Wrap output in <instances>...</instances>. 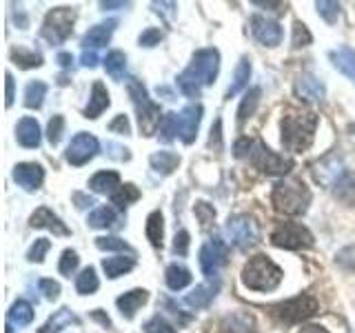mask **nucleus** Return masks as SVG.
<instances>
[{
	"label": "nucleus",
	"mask_w": 355,
	"mask_h": 333,
	"mask_svg": "<svg viewBox=\"0 0 355 333\" xmlns=\"http://www.w3.org/2000/svg\"><path fill=\"white\" fill-rule=\"evenodd\" d=\"M227 255H229V247L222 238H211L200 247V255H198L200 269H202V273L209 280L218 278V269L227 262Z\"/></svg>",
	"instance_id": "nucleus-11"
},
{
	"label": "nucleus",
	"mask_w": 355,
	"mask_h": 333,
	"mask_svg": "<svg viewBox=\"0 0 355 333\" xmlns=\"http://www.w3.org/2000/svg\"><path fill=\"white\" fill-rule=\"evenodd\" d=\"M92 316H94V318H96L98 322H103V325H105V327H109V325H111V320H109L107 316H103V314H100V309H96V311H94V314H92Z\"/></svg>",
	"instance_id": "nucleus-62"
},
{
	"label": "nucleus",
	"mask_w": 355,
	"mask_h": 333,
	"mask_svg": "<svg viewBox=\"0 0 355 333\" xmlns=\"http://www.w3.org/2000/svg\"><path fill=\"white\" fill-rule=\"evenodd\" d=\"M55 60H58L60 67H64V69H67V67H71L73 56H71V53H58V58H55Z\"/></svg>",
	"instance_id": "nucleus-60"
},
{
	"label": "nucleus",
	"mask_w": 355,
	"mask_h": 333,
	"mask_svg": "<svg viewBox=\"0 0 355 333\" xmlns=\"http://www.w3.org/2000/svg\"><path fill=\"white\" fill-rule=\"evenodd\" d=\"M249 78H251V60L249 58H240V62L236 67V74H233V83L227 89V98L238 96L242 89L249 85Z\"/></svg>",
	"instance_id": "nucleus-30"
},
{
	"label": "nucleus",
	"mask_w": 355,
	"mask_h": 333,
	"mask_svg": "<svg viewBox=\"0 0 355 333\" xmlns=\"http://www.w3.org/2000/svg\"><path fill=\"white\" fill-rule=\"evenodd\" d=\"M7 333H14V329H11V325H7Z\"/></svg>",
	"instance_id": "nucleus-64"
},
{
	"label": "nucleus",
	"mask_w": 355,
	"mask_h": 333,
	"mask_svg": "<svg viewBox=\"0 0 355 333\" xmlns=\"http://www.w3.org/2000/svg\"><path fill=\"white\" fill-rule=\"evenodd\" d=\"M140 198V191H138V187L136 185H122L118 191L111 196V203H114L116 207H120V209H125V207H129L131 203H136V200Z\"/></svg>",
	"instance_id": "nucleus-39"
},
{
	"label": "nucleus",
	"mask_w": 355,
	"mask_h": 333,
	"mask_svg": "<svg viewBox=\"0 0 355 333\" xmlns=\"http://www.w3.org/2000/svg\"><path fill=\"white\" fill-rule=\"evenodd\" d=\"M222 329L227 333H253L255 322H253V316H249V314H233V316L225 318Z\"/></svg>",
	"instance_id": "nucleus-31"
},
{
	"label": "nucleus",
	"mask_w": 355,
	"mask_h": 333,
	"mask_svg": "<svg viewBox=\"0 0 355 333\" xmlns=\"http://www.w3.org/2000/svg\"><path fill=\"white\" fill-rule=\"evenodd\" d=\"M300 333H329L324 327H318V325H309V327H302Z\"/></svg>",
	"instance_id": "nucleus-61"
},
{
	"label": "nucleus",
	"mask_w": 355,
	"mask_h": 333,
	"mask_svg": "<svg viewBox=\"0 0 355 333\" xmlns=\"http://www.w3.org/2000/svg\"><path fill=\"white\" fill-rule=\"evenodd\" d=\"M196 216L200 218V222H202V227L207 229V227H209V222H214L216 211H214V207H209L207 203H198V205H196Z\"/></svg>",
	"instance_id": "nucleus-52"
},
{
	"label": "nucleus",
	"mask_w": 355,
	"mask_h": 333,
	"mask_svg": "<svg viewBox=\"0 0 355 333\" xmlns=\"http://www.w3.org/2000/svg\"><path fill=\"white\" fill-rule=\"evenodd\" d=\"M151 169H155L160 176H169L178 169V164H180V155L173 153V151H155L151 158Z\"/></svg>",
	"instance_id": "nucleus-26"
},
{
	"label": "nucleus",
	"mask_w": 355,
	"mask_h": 333,
	"mask_svg": "<svg viewBox=\"0 0 355 333\" xmlns=\"http://www.w3.org/2000/svg\"><path fill=\"white\" fill-rule=\"evenodd\" d=\"M295 94L300 96V100H306V103H320V100H324V85L315 76L302 74L295 83Z\"/></svg>",
	"instance_id": "nucleus-18"
},
{
	"label": "nucleus",
	"mask_w": 355,
	"mask_h": 333,
	"mask_svg": "<svg viewBox=\"0 0 355 333\" xmlns=\"http://www.w3.org/2000/svg\"><path fill=\"white\" fill-rule=\"evenodd\" d=\"M336 264L342 266L344 271H355V244L344 247L342 251L336 253Z\"/></svg>",
	"instance_id": "nucleus-44"
},
{
	"label": "nucleus",
	"mask_w": 355,
	"mask_h": 333,
	"mask_svg": "<svg viewBox=\"0 0 355 333\" xmlns=\"http://www.w3.org/2000/svg\"><path fill=\"white\" fill-rule=\"evenodd\" d=\"M14 180L27 191H36L44 180V169L38 162H20L14 166Z\"/></svg>",
	"instance_id": "nucleus-15"
},
{
	"label": "nucleus",
	"mask_w": 355,
	"mask_h": 333,
	"mask_svg": "<svg viewBox=\"0 0 355 333\" xmlns=\"http://www.w3.org/2000/svg\"><path fill=\"white\" fill-rule=\"evenodd\" d=\"M233 155L236 158H247L255 169L269 176H286L293 169V160L277 155L271 151L262 140H251V138H240L233 144Z\"/></svg>",
	"instance_id": "nucleus-2"
},
{
	"label": "nucleus",
	"mask_w": 355,
	"mask_h": 333,
	"mask_svg": "<svg viewBox=\"0 0 355 333\" xmlns=\"http://www.w3.org/2000/svg\"><path fill=\"white\" fill-rule=\"evenodd\" d=\"M51 249V242L47 240V238H40V240H36L31 244V249H29V253H27V258L31 260V262H42L44 260V255H47V251Z\"/></svg>",
	"instance_id": "nucleus-46"
},
{
	"label": "nucleus",
	"mask_w": 355,
	"mask_h": 333,
	"mask_svg": "<svg viewBox=\"0 0 355 333\" xmlns=\"http://www.w3.org/2000/svg\"><path fill=\"white\" fill-rule=\"evenodd\" d=\"M251 33L255 40L266 44V47H277L282 42V27L280 22L273 18H266L262 14H255L251 18Z\"/></svg>",
	"instance_id": "nucleus-13"
},
{
	"label": "nucleus",
	"mask_w": 355,
	"mask_h": 333,
	"mask_svg": "<svg viewBox=\"0 0 355 333\" xmlns=\"http://www.w3.org/2000/svg\"><path fill=\"white\" fill-rule=\"evenodd\" d=\"M78 262H80V258H78V253L71 251V249H67L62 251V258H60V264H58V271L62 275H71L76 269H78Z\"/></svg>",
	"instance_id": "nucleus-45"
},
{
	"label": "nucleus",
	"mask_w": 355,
	"mask_h": 333,
	"mask_svg": "<svg viewBox=\"0 0 355 333\" xmlns=\"http://www.w3.org/2000/svg\"><path fill=\"white\" fill-rule=\"evenodd\" d=\"M7 318H9V322H14L18 327H27L33 320V307L27 302V300H16V302L11 305Z\"/></svg>",
	"instance_id": "nucleus-34"
},
{
	"label": "nucleus",
	"mask_w": 355,
	"mask_h": 333,
	"mask_svg": "<svg viewBox=\"0 0 355 333\" xmlns=\"http://www.w3.org/2000/svg\"><path fill=\"white\" fill-rule=\"evenodd\" d=\"M160 40H162V31L155 27H149L147 31H142L138 38L140 47H155V44H160Z\"/></svg>",
	"instance_id": "nucleus-50"
},
{
	"label": "nucleus",
	"mask_w": 355,
	"mask_h": 333,
	"mask_svg": "<svg viewBox=\"0 0 355 333\" xmlns=\"http://www.w3.org/2000/svg\"><path fill=\"white\" fill-rule=\"evenodd\" d=\"M105 62V69L107 74L114 78V80H120L122 76H125V69H127V56L122 51H109L107 58L103 60Z\"/></svg>",
	"instance_id": "nucleus-37"
},
{
	"label": "nucleus",
	"mask_w": 355,
	"mask_h": 333,
	"mask_svg": "<svg viewBox=\"0 0 355 333\" xmlns=\"http://www.w3.org/2000/svg\"><path fill=\"white\" fill-rule=\"evenodd\" d=\"M120 176L116 171H98L96 176H92L89 180V189L96 194H111L114 196L120 189Z\"/></svg>",
	"instance_id": "nucleus-24"
},
{
	"label": "nucleus",
	"mask_w": 355,
	"mask_h": 333,
	"mask_svg": "<svg viewBox=\"0 0 355 333\" xmlns=\"http://www.w3.org/2000/svg\"><path fill=\"white\" fill-rule=\"evenodd\" d=\"M111 105V100H109V92H107V87L103 83H94L92 87V96H89V103L85 107V118H98L103 111Z\"/></svg>",
	"instance_id": "nucleus-22"
},
{
	"label": "nucleus",
	"mask_w": 355,
	"mask_h": 333,
	"mask_svg": "<svg viewBox=\"0 0 355 333\" xmlns=\"http://www.w3.org/2000/svg\"><path fill=\"white\" fill-rule=\"evenodd\" d=\"M129 3H100L103 9H114V7H127Z\"/></svg>",
	"instance_id": "nucleus-63"
},
{
	"label": "nucleus",
	"mask_w": 355,
	"mask_h": 333,
	"mask_svg": "<svg viewBox=\"0 0 355 333\" xmlns=\"http://www.w3.org/2000/svg\"><path fill=\"white\" fill-rule=\"evenodd\" d=\"M11 60H14L22 69H31V67H40L42 65V56L36 51H27V49H11Z\"/></svg>",
	"instance_id": "nucleus-40"
},
{
	"label": "nucleus",
	"mask_w": 355,
	"mask_h": 333,
	"mask_svg": "<svg viewBox=\"0 0 355 333\" xmlns=\"http://www.w3.org/2000/svg\"><path fill=\"white\" fill-rule=\"evenodd\" d=\"M329 56H331L333 65H336L344 76H349L351 80L355 83V49H351V47H340L336 51H331Z\"/></svg>",
	"instance_id": "nucleus-27"
},
{
	"label": "nucleus",
	"mask_w": 355,
	"mask_h": 333,
	"mask_svg": "<svg viewBox=\"0 0 355 333\" xmlns=\"http://www.w3.org/2000/svg\"><path fill=\"white\" fill-rule=\"evenodd\" d=\"M200 120H202V105H187L178 114V125H180V138L184 144H191L198 136Z\"/></svg>",
	"instance_id": "nucleus-14"
},
{
	"label": "nucleus",
	"mask_w": 355,
	"mask_h": 333,
	"mask_svg": "<svg viewBox=\"0 0 355 333\" xmlns=\"http://www.w3.org/2000/svg\"><path fill=\"white\" fill-rule=\"evenodd\" d=\"M38 289L47 300H58V296H60V284L53 282L51 278H42V280L38 282Z\"/></svg>",
	"instance_id": "nucleus-49"
},
{
	"label": "nucleus",
	"mask_w": 355,
	"mask_h": 333,
	"mask_svg": "<svg viewBox=\"0 0 355 333\" xmlns=\"http://www.w3.org/2000/svg\"><path fill=\"white\" fill-rule=\"evenodd\" d=\"M149 300V291L147 289H133V291H127L125 296H120L116 300V305L120 309V314L125 316L127 320H131L136 316V311Z\"/></svg>",
	"instance_id": "nucleus-21"
},
{
	"label": "nucleus",
	"mask_w": 355,
	"mask_h": 333,
	"mask_svg": "<svg viewBox=\"0 0 355 333\" xmlns=\"http://www.w3.org/2000/svg\"><path fill=\"white\" fill-rule=\"evenodd\" d=\"M96 247L103 249V251H129L133 253V249L125 240H120L116 236H107V238H96Z\"/></svg>",
	"instance_id": "nucleus-42"
},
{
	"label": "nucleus",
	"mask_w": 355,
	"mask_h": 333,
	"mask_svg": "<svg viewBox=\"0 0 355 333\" xmlns=\"http://www.w3.org/2000/svg\"><path fill=\"white\" fill-rule=\"evenodd\" d=\"M73 200H76V207H92L94 205V198H87V196H83V194H73Z\"/></svg>",
	"instance_id": "nucleus-58"
},
{
	"label": "nucleus",
	"mask_w": 355,
	"mask_h": 333,
	"mask_svg": "<svg viewBox=\"0 0 355 333\" xmlns=\"http://www.w3.org/2000/svg\"><path fill=\"white\" fill-rule=\"evenodd\" d=\"M44 96H47V83L33 80V83H29L27 89H25V105H27L29 109H40Z\"/></svg>",
	"instance_id": "nucleus-38"
},
{
	"label": "nucleus",
	"mask_w": 355,
	"mask_h": 333,
	"mask_svg": "<svg viewBox=\"0 0 355 333\" xmlns=\"http://www.w3.org/2000/svg\"><path fill=\"white\" fill-rule=\"evenodd\" d=\"M173 251L178 255H187L189 253V231H178L173 238Z\"/></svg>",
	"instance_id": "nucleus-53"
},
{
	"label": "nucleus",
	"mask_w": 355,
	"mask_h": 333,
	"mask_svg": "<svg viewBox=\"0 0 355 333\" xmlns=\"http://www.w3.org/2000/svg\"><path fill=\"white\" fill-rule=\"evenodd\" d=\"M98 151H100L98 138L87 131H80V133H76L69 142V147H67V162L73 166H83L92 158H96Z\"/></svg>",
	"instance_id": "nucleus-12"
},
{
	"label": "nucleus",
	"mask_w": 355,
	"mask_h": 333,
	"mask_svg": "<svg viewBox=\"0 0 355 333\" xmlns=\"http://www.w3.org/2000/svg\"><path fill=\"white\" fill-rule=\"evenodd\" d=\"M98 275H96V269L94 266H87V269L80 271V275L76 278V291L80 296H92L98 291Z\"/></svg>",
	"instance_id": "nucleus-35"
},
{
	"label": "nucleus",
	"mask_w": 355,
	"mask_h": 333,
	"mask_svg": "<svg viewBox=\"0 0 355 333\" xmlns=\"http://www.w3.org/2000/svg\"><path fill=\"white\" fill-rule=\"evenodd\" d=\"M218 291H220V280L218 278H214V280H209V282H205V284H198L191 293H189L187 298H184V302L189 305V307H196V309H202V307H207L211 300H214L216 296H218Z\"/></svg>",
	"instance_id": "nucleus-20"
},
{
	"label": "nucleus",
	"mask_w": 355,
	"mask_h": 333,
	"mask_svg": "<svg viewBox=\"0 0 355 333\" xmlns=\"http://www.w3.org/2000/svg\"><path fill=\"white\" fill-rule=\"evenodd\" d=\"M133 266H136V260L125 258V255H114V258H105L103 260V269H105L107 278H111V280H116V278L129 273Z\"/></svg>",
	"instance_id": "nucleus-29"
},
{
	"label": "nucleus",
	"mask_w": 355,
	"mask_h": 333,
	"mask_svg": "<svg viewBox=\"0 0 355 333\" xmlns=\"http://www.w3.org/2000/svg\"><path fill=\"white\" fill-rule=\"evenodd\" d=\"M271 242L275 247L286 249V251L309 249V247H313V233L304 225H300V222H280V225L271 231Z\"/></svg>",
	"instance_id": "nucleus-9"
},
{
	"label": "nucleus",
	"mask_w": 355,
	"mask_h": 333,
	"mask_svg": "<svg viewBox=\"0 0 355 333\" xmlns=\"http://www.w3.org/2000/svg\"><path fill=\"white\" fill-rule=\"evenodd\" d=\"M78 318L71 314L69 309H60V311H55V314L47 320V325L40 327L38 333H58L62 331L64 327H69V325H76Z\"/></svg>",
	"instance_id": "nucleus-32"
},
{
	"label": "nucleus",
	"mask_w": 355,
	"mask_h": 333,
	"mask_svg": "<svg viewBox=\"0 0 355 333\" xmlns=\"http://www.w3.org/2000/svg\"><path fill=\"white\" fill-rule=\"evenodd\" d=\"M318 311H320V305L313 296L300 293L295 298H288V300H284V302L275 305L271 309V314L280 322H284V325H297V322H304L309 318H313Z\"/></svg>",
	"instance_id": "nucleus-7"
},
{
	"label": "nucleus",
	"mask_w": 355,
	"mask_h": 333,
	"mask_svg": "<svg viewBox=\"0 0 355 333\" xmlns=\"http://www.w3.org/2000/svg\"><path fill=\"white\" fill-rule=\"evenodd\" d=\"M29 225L36 227V229H49L53 233H58V236H69V233H71L69 229L64 227V222L58 216H55L51 209H47V207L36 209V214L31 216Z\"/></svg>",
	"instance_id": "nucleus-17"
},
{
	"label": "nucleus",
	"mask_w": 355,
	"mask_h": 333,
	"mask_svg": "<svg viewBox=\"0 0 355 333\" xmlns=\"http://www.w3.org/2000/svg\"><path fill=\"white\" fill-rule=\"evenodd\" d=\"M315 7H318V14L324 18L329 25H333L340 16V3H333V0H322V3H315Z\"/></svg>",
	"instance_id": "nucleus-43"
},
{
	"label": "nucleus",
	"mask_w": 355,
	"mask_h": 333,
	"mask_svg": "<svg viewBox=\"0 0 355 333\" xmlns=\"http://www.w3.org/2000/svg\"><path fill=\"white\" fill-rule=\"evenodd\" d=\"M76 22V9L73 7H55L51 9L42 22V38L51 44H62L71 36Z\"/></svg>",
	"instance_id": "nucleus-8"
},
{
	"label": "nucleus",
	"mask_w": 355,
	"mask_h": 333,
	"mask_svg": "<svg viewBox=\"0 0 355 333\" xmlns=\"http://www.w3.org/2000/svg\"><path fill=\"white\" fill-rule=\"evenodd\" d=\"M80 62H83L85 67H96V65H98V53H96V51H85V53L80 56Z\"/></svg>",
	"instance_id": "nucleus-57"
},
{
	"label": "nucleus",
	"mask_w": 355,
	"mask_h": 333,
	"mask_svg": "<svg viewBox=\"0 0 355 333\" xmlns=\"http://www.w3.org/2000/svg\"><path fill=\"white\" fill-rule=\"evenodd\" d=\"M333 196H336L340 203L353 207L355 205V173L344 171L336 178L333 182Z\"/></svg>",
	"instance_id": "nucleus-23"
},
{
	"label": "nucleus",
	"mask_w": 355,
	"mask_h": 333,
	"mask_svg": "<svg viewBox=\"0 0 355 333\" xmlns=\"http://www.w3.org/2000/svg\"><path fill=\"white\" fill-rule=\"evenodd\" d=\"M218 69H220L218 49L214 47L198 49L187 69L175 78L178 89L189 98H198L200 92H202V87L214 85V80L218 78Z\"/></svg>",
	"instance_id": "nucleus-1"
},
{
	"label": "nucleus",
	"mask_w": 355,
	"mask_h": 333,
	"mask_svg": "<svg viewBox=\"0 0 355 333\" xmlns=\"http://www.w3.org/2000/svg\"><path fill=\"white\" fill-rule=\"evenodd\" d=\"M5 78H7V107H11L14 105V76L7 71Z\"/></svg>",
	"instance_id": "nucleus-56"
},
{
	"label": "nucleus",
	"mask_w": 355,
	"mask_h": 333,
	"mask_svg": "<svg viewBox=\"0 0 355 333\" xmlns=\"http://www.w3.org/2000/svg\"><path fill=\"white\" fill-rule=\"evenodd\" d=\"M160 140L162 142H171L180 136V125H178V114H164L160 122Z\"/></svg>",
	"instance_id": "nucleus-41"
},
{
	"label": "nucleus",
	"mask_w": 355,
	"mask_h": 333,
	"mask_svg": "<svg viewBox=\"0 0 355 333\" xmlns=\"http://www.w3.org/2000/svg\"><path fill=\"white\" fill-rule=\"evenodd\" d=\"M153 7H155L158 14H164L166 18L175 16V3H153Z\"/></svg>",
	"instance_id": "nucleus-55"
},
{
	"label": "nucleus",
	"mask_w": 355,
	"mask_h": 333,
	"mask_svg": "<svg viewBox=\"0 0 355 333\" xmlns=\"http://www.w3.org/2000/svg\"><path fill=\"white\" fill-rule=\"evenodd\" d=\"M127 92L131 96V103L136 107L138 114V125L142 136H153L155 129H160L162 114H160V105H155L147 94V87H144L138 78H129L127 80Z\"/></svg>",
	"instance_id": "nucleus-6"
},
{
	"label": "nucleus",
	"mask_w": 355,
	"mask_h": 333,
	"mask_svg": "<svg viewBox=\"0 0 355 333\" xmlns=\"http://www.w3.org/2000/svg\"><path fill=\"white\" fill-rule=\"evenodd\" d=\"M144 233H147V240L153 244L155 249H162V236H164V218L160 211H151L147 218V225H144Z\"/></svg>",
	"instance_id": "nucleus-28"
},
{
	"label": "nucleus",
	"mask_w": 355,
	"mask_h": 333,
	"mask_svg": "<svg viewBox=\"0 0 355 333\" xmlns=\"http://www.w3.org/2000/svg\"><path fill=\"white\" fill-rule=\"evenodd\" d=\"M318 127V116L313 111H291L282 118V144L293 153L311 147Z\"/></svg>",
	"instance_id": "nucleus-3"
},
{
	"label": "nucleus",
	"mask_w": 355,
	"mask_h": 333,
	"mask_svg": "<svg viewBox=\"0 0 355 333\" xmlns=\"http://www.w3.org/2000/svg\"><path fill=\"white\" fill-rule=\"evenodd\" d=\"M220 127H222V122H220V120H216V127L211 129V144H214V140H216V147H218V149H220V138H222Z\"/></svg>",
	"instance_id": "nucleus-59"
},
{
	"label": "nucleus",
	"mask_w": 355,
	"mask_h": 333,
	"mask_svg": "<svg viewBox=\"0 0 355 333\" xmlns=\"http://www.w3.org/2000/svg\"><path fill=\"white\" fill-rule=\"evenodd\" d=\"M116 25H118V20H107V22H100V25L89 29L85 36H83V47H85V51L87 49L94 51V49L105 47V44L111 40V36H114Z\"/></svg>",
	"instance_id": "nucleus-16"
},
{
	"label": "nucleus",
	"mask_w": 355,
	"mask_h": 333,
	"mask_svg": "<svg viewBox=\"0 0 355 333\" xmlns=\"http://www.w3.org/2000/svg\"><path fill=\"white\" fill-rule=\"evenodd\" d=\"M282 269L277 266L269 255L258 253L244 264L242 269V282L244 287L253 289V291H273V289L282 282Z\"/></svg>",
	"instance_id": "nucleus-5"
},
{
	"label": "nucleus",
	"mask_w": 355,
	"mask_h": 333,
	"mask_svg": "<svg viewBox=\"0 0 355 333\" xmlns=\"http://www.w3.org/2000/svg\"><path fill=\"white\" fill-rule=\"evenodd\" d=\"M227 236L231 238V242L236 244L238 249H249L255 247L260 242V227L251 216L247 214H238L231 216L225 225Z\"/></svg>",
	"instance_id": "nucleus-10"
},
{
	"label": "nucleus",
	"mask_w": 355,
	"mask_h": 333,
	"mask_svg": "<svg viewBox=\"0 0 355 333\" xmlns=\"http://www.w3.org/2000/svg\"><path fill=\"white\" fill-rule=\"evenodd\" d=\"M109 129H111V131L122 133V136H129V133H131V125H129L127 116H116V118H114V122H111V125H109Z\"/></svg>",
	"instance_id": "nucleus-54"
},
{
	"label": "nucleus",
	"mask_w": 355,
	"mask_h": 333,
	"mask_svg": "<svg viewBox=\"0 0 355 333\" xmlns=\"http://www.w3.org/2000/svg\"><path fill=\"white\" fill-rule=\"evenodd\" d=\"M118 222V214L111 207H98L96 211H92V216H89L87 225L94 227V229H109L114 227Z\"/></svg>",
	"instance_id": "nucleus-33"
},
{
	"label": "nucleus",
	"mask_w": 355,
	"mask_h": 333,
	"mask_svg": "<svg viewBox=\"0 0 355 333\" xmlns=\"http://www.w3.org/2000/svg\"><path fill=\"white\" fill-rule=\"evenodd\" d=\"M16 138L22 147L27 149H36L40 147V140H42V133H40V125L36 118H22L16 127Z\"/></svg>",
	"instance_id": "nucleus-19"
},
{
	"label": "nucleus",
	"mask_w": 355,
	"mask_h": 333,
	"mask_svg": "<svg viewBox=\"0 0 355 333\" xmlns=\"http://www.w3.org/2000/svg\"><path fill=\"white\" fill-rule=\"evenodd\" d=\"M260 96H262V89L260 87H253L249 89L247 94H244L242 103H240V109H238V120L244 122L247 118H251L255 114V109L260 105Z\"/></svg>",
	"instance_id": "nucleus-36"
},
{
	"label": "nucleus",
	"mask_w": 355,
	"mask_h": 333,
	"mask_svg": "<svg viewBox=\"0 0 355 333\" xmlns=\"http://www.w3.org/2000/svg\"><path fill=\"white\" fill-rule=\"evenodd\" d=\"M311 31L309 27L304 25V22L295 20L293 22V47H306V44H311Z\"/></svg>",
	"instance_id": "nucleus-47"
},
{
	"label": "nucleus",
	"mask_w": 355,
	"mask_h": 333,
	"mask_svg": "<svg viewBox=\"0 0 355 333\" xmlns=\"http://www.w3.org/2000/svg\"><path fill=\"white\" fill-rule=\"evenodd\" d=\"M62 129H64V118H62V116H53V118L49 120V125H47V138H49V142L53 144V147L60 142V138H62Z\"/></svg>",
	"instance_id": "nucleus-48"
},
{
	"label": "nucleus",
	"mask_w": 355,
	"mask_h": 333,
	"mask_svg": "<svg viewBox=\"0 0 355 333\" xmlns=\"http://www.w3.org/2000/svg\"><path fill=\"white\" fill-rule=\"evenodd\" d=\"M164 280H166V287L171 289V291H182L184 287L191 284V271L187 269V266L182 264H169L166 266V271H164Z\"/></svg>",
	"instance_id": "nucleus-25"
},
{
	"label": "nucleus",
	"mask_w": 355,
	"mask_h": 333,
	"mask_svg": "<svg viewBox=\"0 0 355 333\" xmlns=\"http://www.w3.org/2000/svg\"><path fill=\"white\" fill-rule=\"evenodd\" d=\"M144 329H147V333H175V329L160 316L151 318L147 325H144Z\"/></svg>",
	"instance_id": "nucleus-51"
},
{
	"label": "nucleus",
	"mask_w": 355,
	"mask_h": 333,
	"mask_svg": "<svg viewBox=\"0 0 355 333\" xmlns=\"http://www.w3.org/2000/svg\"><path fill=\"white\" fill-rule=\"evenodd\" d=\"M271 203L273 207L286 216H302L311 205V191L304 182L291 180V178H284V180L273 185L271 191Z\"/></svg>",
	"instance_id": "nucleus-4"
}]
</instances>
